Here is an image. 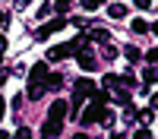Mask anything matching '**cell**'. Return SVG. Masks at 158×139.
<instances>
[{"instance_id":"16","label":"cell","mask_w":158,"mask_h":139,"mask_svg":"<svg viewBox=\"0 0 158 139\" xmlns=\"http://www.w3.org/2000/svg\"><path fill=\"white\" fill-rule=\"evenodd\" d=\"M152 120H155V111H152V108L139 111V123H152Z\"/></svg>"},{"instance_id":"1","label":"cell","mask_w":158,"mask_h":139,"mask_svg":"<svg viewBox=\"0 0 158 139\" xmlns=\"http://www.w3.org/2000/svg\"><path fill=\"white\" fill-rule=\"evenodd\" d=\"M67 22H70V19H63V16H57V19H51V22H44L41 29L35 32V38H38V41H44V38H51L54 32H60V29H63V25H67Z\"/></svg>"},{"instance_id":"12","label":"cell","mask_w":158,"mask_h":139,"mask_svg":"<svg viewBox=\"0 0 158 139\" xmlns=\"http://www.w3.org/2000/svg\"><path fill=\"white\" fill-rule=\"evenodd\" d=\"M60 82H63V79H60V73H51V76H48V82H44V88H48V92H54V88H60Z\"/></svg>"},{"instance_id":"13","label":"cell","mask_w":158,"mask_h":139,"mask_svg":"<svg viewBox=\"0 0 158 139\" xmlns=\"http://www.w3.org/2000/svg\"><path fill=\"white\" fill-rule=\"evenodd\" d=\"M123 54H127V60H130V63H136V60L142 57V54H139V47H136V44H127V47H123Z\"/></svg>"},{"instance_id":"24","label":"cell","mask_w":158,"mask_h":139,"mask_svg":"<svg viewBox=\"0 0 158 139\" xmlns=\"http://www.w3.org/2000/svg\"><path fill=\"white\" fill-rule=\"evenodd\" d=\"M3 51H6V38L0 35V57H3Z\"/></svg>"},{"instance_id":"25","label":"cell","mask_w":158,"mask_h":139,"mask_svg":"<svg viewBox=\"0 0 158 139\" xmlns=\"http://www.w3.org/2000/svg\"><path fill=\"white\" fill-rule=\"evenodd\" d=\"M152 111H158V92L152 95Z\"/></svg>"},{"instance_id":"22","label":"cell","mask_w":158,"mask_h":139,"mask_svg":"<svg viewBox=\"0 0 158 139\" xmlns=\"http://www.w3.org/2000/svg\"><path fill=\"white\" fill-rule=\"evenodd\" d=\"M111 120H114V114H111V111H108V108H104V114H101V123H104V126H108V123H111Z\"/></svg>"},{"instance_id":"6","label":"cell","mask_w":158,"mask_h":139,"mask_svg":"<svg viewBox=\"0 0 158 139\" xmlns=\"http://www.w3.org/2000/svg\"><path fill=\"white\" fill-rule=\"evenodd\" d=\"M76 60H79V67L82 70H95V54H92V47H82L76 54Z\"/></svg>"},{"instance_id":"29","label":"cell","mask_w":158,"mask_h":139,"mask_svg":"<svg viewBox=\"0 0 158 139\" xmlns=\"http://www.w3.org/2000/svg\"><path fill=\"white\" fill-rule=\"evenodd\" d=\"M0 139H13V136H10V133H0Z\"/></svg>"},{"instance_id":"17","label":"cell","mask_w":158,"mask_h":139,"mask_svg":"<svg viewBox=\"0 0 158 139\" xmlns=\"http://www.w3.org/2000/svg\"><path fill=\"white\" fill-rule=\"evenodd\" d=\"M13 139H32V130H29V126H19V130H16V136H13Z\"/></svg>"},{"instance_id":"4","label":"cell","mask_w":158,"mask_h":139,"mask_svg":"<svg viewBox=\"0 0 158 139\" xmlns=\"http://www.w3.org/2000/svg\"><path fill=\"white\" fill-rule=\"evenodd\" d=\"M29 76H32V85H44L48 76H51V73H48V63H35Z\"/></svg>"},{"instance_id":"8","label":"cell","mask_w":158,"mask_h":139,"mask_svg":"<svg viewBox=\"0 0 158 139\" xmlns=\"http://www.w3.org/2000/svg\"><path fill=\"white\" fill-rule=\"evenodd\" d=\"M111 101H117V104H123V108H130V88H114L111 92Z\"/></svg>"},{"instance_id":"23","label":"cell","mask_w":158,"mask_h":139,"mask_svg":"<svg viewBox=\"0 0 158 139\" xmlns=\"http://www.w3.org/2000/svg\"><path fill=\"white\" fill-rule=\"evenodd\" d=\"M3 114H6V101H3V95H0V120H3Z\"/></svg>"},{"instance_id":"27","label":"cell","mask_w":158,"mask_h":139,"mask_svg":"<svg viewBox=\"0 0 158 139\" xmlns=\"http://www.w3.org/2000/svg\"><path fill=\"white\" fill-rule=\"evenodd\" d=\"M3 22H6V13H3V10H0V25H3Z\"/></svg>"},{"instance_id":"18","label":"cell","mask_w":158,"mask_h":139,"mask_svg":"<svg viewBox=\"0 0 158 139\" xmlns=\"http://www.w3.org/2000/svg\"><path fill=\"white\" fill-rule=\"evenodd\" d=\"M123 117H127V120H139V111H136V108H133V104H130V108H127V111H123Z\"/></svg>"},{"instance_id":"26","label":"cell","mask_w":158,"mask_h":139,"mask_svg":"<svg viewBox=\"0 0 158 139\" xmlns=\"http://www.w3.org/2000/svg\"><path fill=\"white\" fill-rule=\"evenodd\" d=\"M3 82H6V73H3V70H0V88H3Z\"/></svg>"},{"instance_id":"7","label":"cell","mask_w":158,"mask_h":139,"mask_svg":"<svg viewBox=\"0 0 158 139\" xmlns=\"http://www.w3.org/2000/svg\"><path fill=\"white\" fill-rule=\"evenodd\" d=\"M85 38H89V41H98V44H108V41H111V32H108V29H89Z\"/></svg>"},{"instance_id":"2","label":"cell","mask_w":158,"mask_h":139,"mask_svg":"<svg viewBox=\"0 0 158 139\" xmlns=\"http://www.w3.org/2000/svg\"><path fill=\"white\" fill-rule=\"evenodd\" d=\"M73 95L85 101V98H95V95H98V88H95V82H92V79H79V82H76V92H73Z\"/></svg>"},{"instance_id":"9","label":"cell","mask_w":158,"mask_h":139,"mask_svg":"<svg viewBox=\"0 0 158 139\" xmlns=\"http://www.w3.org/2000/svg\"><path fill=\"white\" fill-rule=\"evenodd\" d=\"M108 16L111 19H123L127 16V6L123 3H108Z\"/></svg>"},{"instance_id":"28","label":"cell","mask_w":158,"mask_h":139,"mask_svg":"<svg viewBox=\"0 0 158 139\" xmlns=\"http://www.w3.org/2000/svg\"><path fill=\"white\" fill-rule=\"evenodd\" d=\"M73 139H89V136H85V133H76V136H73Z\"/></svg>"},{"instance_id":"10","label":"cell","mask_w":158,"mask_h":139,"mask_svg":"<svg viewBox=\"0 0 158 139\" xmlns=\"http://www.w3.org/2000/svg\"><path fill=\"white\" fill-rule=\"evenodd\" d=\"M142 82H146V85H155V82H158V67H146V70H142Z\"/></svg>"},{"instance_id":"20","label":"cell","mask_w":158,"mask_h":139,"mask_svg":"<svg viewBox=\"0 0 158 139\" xmlns=\"http://www.w3.org/2000/svg\"><path fill=\"white\" fill-rule=\"evenodd\" d=\"M146 60L155 67V63H158V47H152V51H149V54H146Z\"/></svg>"},{"instance_id":"15","label":"cell","mask_w":158,"mask_h":139,"mask_svg":"<svg viewBox=\"0 0 158 139\" xmlns=\"http://www.w3.org/2000/svg\"><path fill=\"white\" fill-rule=\"evenodd\" d=\"M44 92H48L44 85H29V98H32V101H38V98H41Z\"/></svg>"},{"instance_id":"5","label":"cell","mask_w":158,"mask_h":139,"mask_svg":"<svg viewBox=\"0 0 158 139\" xmlns=\"http://www.w3.org/2000/svg\"><path fill=\"white\" fill-rule=\"evenodd\" d=\"M60 130H63V123H60V120H51V117H48V120H44V126H41L44 139H57V136H60Z\"/></svg>"},{"instance_id":"30","label":"cell","mask_w":158,"mask_h":139,"mask_svg":"<svg viewBox=\"0 0 158 139\" xmlns=\"http://www.w3.org/2000/svg\"><path fill=\"white\" fill-rule=\"evenodd\" d=\"M155 35H158V22H155Z\"/></svg>"},{"instance_id":"11","label":"cell","mask_w":158,"mask_h":139,"mask_svg":"<svg viewBox=\"0 0 158 139\" xmlns=\"http://www.w3.org/2000/svg\"><path fill=\"white\" fill-rule=\"evenodd\" d=\"M130 29H133L136 35H146V32H149V22H146V19H133V22H130Z\"/></svg>"},{"instance_id":"3","label":"cell","mask_w":158,"mask_h":139,"mask_svg":"<svg viewBox=\"0 0 158 139\" xmlns=\"http://www.w3.org/2000/svg\"><path fill=\"white\" fill-rule=\"evenodd\" d=\"M67 111H70V104H67V101H60V98H57L54 104H51L48 117H51V120H60V123H63V120H67Z\"/></svg>"},{"instance_id":"19","label":"cell","mask_w":158,"mask_h":139,"mask_svg":"<svg viewBox=\"0 0 158 139\" xmlns=\"http://www.w3.org/2000/svg\"><path fill=\"white\" fill-rule=\"evenodd\" d=\"M133 139H152V133H149V130H146V126H139V130H136V133H133Z\"/></svg>"},{"instance_id":"21","label":"cell","mask_w":158,"mask_h":139,"mask_svg":"<svg viewBox=\"0 0 158 139\" xmlns=\"http://www.w3.org/2000/svg\"><path fill=\"white\" fill-rule=\"evenodd\" d=\"M104 57H108V60H114V57H117V51H114V44H104Z\"/></svg>"},{"instance_id":"14","label":"cell","mask_w":158,"mask_h":139,"mask_svg":"<svg viewBox=\"0 0 158 139\" xmlns=\"http://www.w3.org/2000/svg\"><path fill=\"white\" fill-rule=\"evenodd\" d=\"M104 88H111V92H114V88H120V76L108 73V76H104Z\"/></svg>"}]
</instances>
